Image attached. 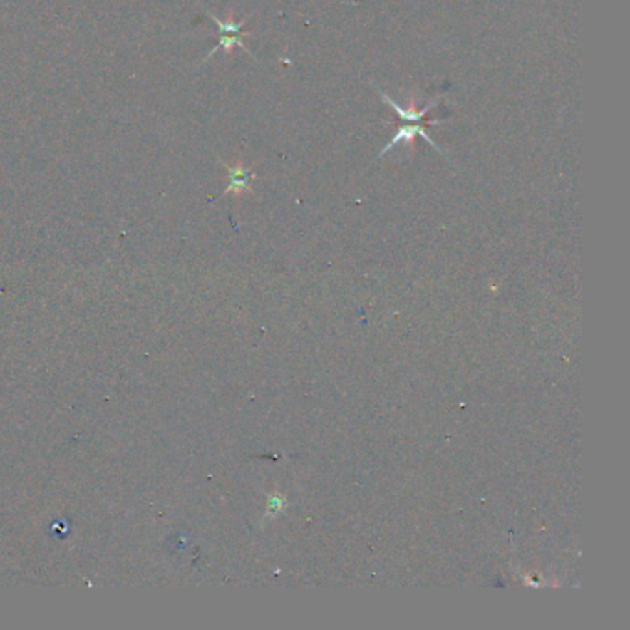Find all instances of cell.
Listing matches in <instances>:
<instances>
[{
	"instance_id": "cell-3",
	"label": "cell",
	"mask_w": 630,
	"mask_h": 630,
	"mask_svg": "<svg viewBox=\"0 0 630 630\" xmlns=\"http://www.w3.org/2000/svg\"><path fill=\"white\" fill-rule=\"evenodd\" d=\"M226 170L229 172V187L226 189V192H233V195H241L242 191H249V183L254 180V174L249 168H246L244 165H237V167H232V165H224Z\"/></svg>"
},
{
	"instance_id": "cell-2",
	"label": "cell",
	"mask_w": 630,
	"mask_h": 630,
	"mask_svg": "<svg viewBox=\"0 0 630 630\" xmlns=\"http://www.w3.org/2000/svg\"><path fill=\"white\" fill-rule=\"evenodd\" d=\"M377 95L381 96V98L385 100L386 104H388L390 108L394 109L396 113H398L399 117H401V120H405V123H408V124L423 123V118H425V115L429 113V111H431V109L435 108V105L440 102L438 98H435V100H431V102H429V104H427L425 108H420V109L414 108V102H410V105H408V108H403V105H399L398 102H394V100L390 98V96H386L385 91H381V89H377ZM427 123H429V120H427Z\"/></svg>"
},
{
	"instance_id": "cell-1",
	"label": "cell",
	"mask_w": 630,
	"mask_h": 630,
	"mask_svg": "<svg viewBox=\"0 0 630 630\" xmlns=\"http://www.w3.org/2000/svg\"><path fill=\"white\" fill-rule=\"evenodd\" d=\"M425 126H429V124H423V126H422V123H418V124H408L407 123V124H403V126L399 128L398 132H396V135L392 137V141H390L388 145H386L385 148H383L381 152H379V158H383V155H385L386 152H390V150L394 148L396 145H399V143H407V145L410 146V148H414V139H416V137H423V139H425V141L429 143V145H431L433 148L438 150V152H442V154H444V150L440 148V146L436 145L435 141H433L431 135H427Z\"/></svg>"
}]
</instances>
